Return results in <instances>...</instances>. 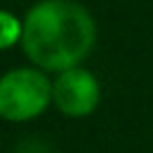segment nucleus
Segmentation results:
<instances>
[{"label":"nucleus","instance_id":"1","mask_svg":"<svg viewBox=\"0 0 153 153\" xmlns=\"http://www.w3.org/2000/svg\"><path fill=\"white\" fill-rule=\"evenodd\" d=\"M22 50L43 72L79 67L96 43V22L76 0H41L22 19Z\"/></svg>","mask_w":153,"mask_h":153},{"label":"nucleus","instance_id":"2","mask_svg":"<svg viewBox=\"0 0 153 153\" xmlns=\"http://www.w3.org/2000/svg\"><path fill=\"white\" fill-rule=\"evenodd\" d=\"M53 103V81L38 67H17L0 76V117L29 122Z\"/></svg>","mask_w":153,"mask_h":153},{"label":"nucleus","instance_id":"3","mask_svg":"<svg viewBox=\"0 0 153 153\" xmlns=\"http://www.w3.org/2000/svg\"><path fill=\"white\" fill-rule=\"evenodd\" d=\"M100 103V84L86 67H69L57 72L53 81V105L65 117H88Z\"/></svg>","mask_w":153,"mask_h":153},{"label":"nucleus","instance_id":"4","mask_svg":"<svg viewBox=\"0 0 153 153\" xmlns=\"http://www.w3.org/2000/svg\"><path fill=\"white\" fill-rule=\"evenodd\" d=\"M19 41H22V22L12 12L0 10V50L12 48Z\"/></svg>","mask_w":153,"mask_h":153}]
</instances>
